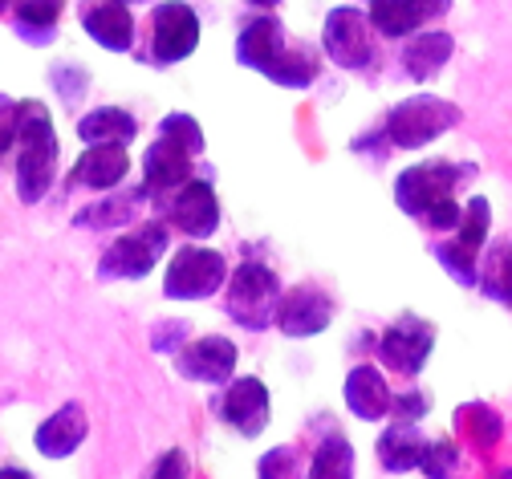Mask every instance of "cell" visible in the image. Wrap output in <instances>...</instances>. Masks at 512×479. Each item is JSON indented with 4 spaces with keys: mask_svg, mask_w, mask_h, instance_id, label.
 Segmentation results:
<instances>
[{
    "mask_svg": "<svg viewBox=\"0 0 512 479\" xmlns=\"http://www.w3.org/2000/svg\"><path fill=\"white\" fill-rule=\"evenodd\" d=\"M236 65L269 78L281 90H309L322 78V49L289 37L277 13H256L236 33Z\"/></svg>",
    "mask_w": 512,
    "mask_h": 479,
    "instance_id": "1",
    "label": "cell"
},
{
    "mask_svg": "<svg viewBox=\"0 0 512 479\" xmlns=\"http://www.w3.org/2000/svg\"><path fill=\"white\" fill-rule=\"evenodd\" d=\"M61 167V139L53 114L41 98L17 102V143H13V191L25 208H37L49 199Z\"/></svg>",
    "mask_w": 512,
    "mask_h": 479,
    "instance_id": "2",
    "label": "cell"
},
{
    "mask_svg": "<svg viewBox=\"0 0 512 479\" xmlns=\"http://www.w3.org/2000/svg\"><path fill=\"white\" fill-rule=\"evenodd\" d=\"M167 248H171V224L163 216H143L139 224L122 228L98 252L94 277L102 285H135V281H147L151 272L167 260Z\"/></svg>",
    "mask_w": 512,
    "mask_h": 479,
    "instance_id": "3",
    "label": "cell"
},
{
    "mask_svg": "<svg viewBox=\"0 0 512 479\" xmlns=\"http://www.w3.org/2000/svg\"><path fill=\"white\" fill-rule=\"evenodd\" d=\"M281 293L285 285L277 268H269L265 260H240L224 281V313L244 333H265L277 321Z\"/></svg>",
    "mask_w": 512,
    "mask_h": 479,
    "instance_id": "4",
    "label": "cell"
},
{
    "mask_svg": "<svg viewBox=\"0 0 512 479\" xmlns=\"http://www.w3.org/2000/svg\"><path fill=\"white\" fill-rule=\"evenodd\" d=\"M204 25L200 13L187 5V0H155L147 13V33L139 45V61L155 65V70H171V65H183L191 53L200 49Z\"/></svg>",
    "mask_w": 512,
    "mask_h": 479,
    "instance_id": "5",
    "label": "cell"
},
{
    "mask_svg": "<svg viewBox=\"0 0 512 479\" xmlns=\"http://www.w3.org/2000/svg\"><path fill=\"white\" fill-rule=\"evenodd\" d=\"M464 118V110L452 98L439 94H411L403 102H395L382 118L391 151H423L431 143H439L447 130H456Z\"/></svg>",
    "mask_w": 512,
    "mask_h": 479,
    "instance_id": "6",
    "label": "cell"
},
{
    "mask_svg": "<svg viewBox=\"0 0 512 479\" xmlns=\"http://www.w3.org/2000/svg\"><path fill=\"white\" fill-rule=\"evenodd\" d=\"M228 256L220 248H208L204 240H187L167 256L163 268V297L167 301H212L216 293H224L228 281Z\"/></svg>",
    "mask_w": 512,
    "mask_h": 479,
    "instance_id": "7",
    "label": "cell"
},
{
    "mask_svg": "<svg viewBox=\"0 0 512 479\" xmlns=\"http://www.w3.org/2000/svg\"><path fill=\"white\" fill-rule=\"evenodd\" d=\"M488 228H492V203L484 195H472L464 203L460 228L447 236H435V244H431V256L439 260V268L464 289H476V281H480V256L488 244Z\"/></svg>",
    "mask_w": 512,
    "mask_h": 479,
    "instance_id": "8",
    "label": "cell"
},
{
    "mask_svg": "<svg viewBox=\"0 0 512 479\" xmlns=\"http://www.w3.org/2000/svg\"><path fill=\"white\" fill-rule=\"evenodd\" d=\"M151 212L163 216L171 224V232H179L183 240H212L224 224V208L208 171H196L187 183H179L171 195L155 199Z\"/></svg>",
    "mask_w": 512,
    "mask_h": 479,
    "instance_id": "9",
    "label": "cell"
},
{
    "mask_svg": "<svg viewBox=\"0 0 512 479\" xmlns=\"http://www.w3.org/2000/svg\"><path fill=\"white\" fill-rule=\"evenodd\" d=\"M378 29L370 25L366 9L358 5H334L322 21V57H330L346 74H370L382 49H378Z\"/></svg>",
    "mask_w": 512,
    "mask_h": 479,
    "instance_id": "10",
    "label": "cell"
},
{
    "mask_svg": "<svg viewBox=\"0 0 512 479\" xmlns=\"http://www.w3.org/2000/svg\"><path fill=\"white\" fill-rule=\"evenodd\" d=\"M476 179V167L472 163H452V159H423V163H411L395 175V203L399 212L411 216L415 224L427 216V208H435L439 199H452L460 195V187Z\"/></svg>",
    "mask_w": 512,
    "mask_h": 479,
    "instance_id": "11",
    "label": "cell"
},
{
    "mask_svg": "<svg viewBox=\"0 0 512 479\" xmlns=\"http://www.w3.org/2000/svg\"><path fill=\"white\" fill-rule=\"evenodd\" d=\"M212 415L240 439H261L273 423V394L265 378L256 374H232L212 394Z\"/></svg>",
    "mask_w": 512,
    "mask_h": 479,
    "instance_id": "12",
    "label": "cell"
},
{
    "mask_svg": "<svg viewBox=\"0 0 512 479\" xmlns=\"http://www.w3.org/2000/svg\"><path fill=\"white\" fill-rule=\"evenodd\" d=\"M374 354H378V366L387 374H395L403 382H415L423 374V366L431 362V354H435V325L423 321L419 313H399L387 329L378 333Z\"/></svg>",
    "mask_w": 512,
    "mask_h": 479,
    "instance_id": "13",
    "label": "cell"
},
{
    "mask_svg": "<svg viewBox=\"0 0 512 479\" xmlns=\"http://www.w3.org/2000/svg\"><path fill=\"white\" fill-rule=\"evenodd\" d=\"M240 350L236 341L224 333H204V337H191L179 354H171V366L183 382H196V386H224L236 374Z\"/></svg>",
    "mask_w": 512,
    "mask_h": 479,
    "instance_id": "14",
    "label": "cell"
},
{
    "mask_svg": "<svg viewBox=\"0 0 512 479\" xmlns=\"http://www.w3.org/2000/svg\"><path fill=\"white\" fill-rule=\"evenodd\" d=\"M338 317V301L313 281H301L293 289L281 293V305H277V329L293 341H305V337H317L326 333Z\"/></svg>",
    "mask_w": 512,
    "mask_h": 479,
    "instance_id": "15",
    "label": "cell"
},
{
    "mask_svg": "<svg viewBox=\"0 0 512 479\" xmlns=\"http://www.w3.org/2000/svg\"><path fill=\"white\" fill-rule=\"evenodd\" d=\"M151 199L143 187H114V191H98L90 203H82V208L70 216V224L78 232H122L131 228L147 216Z\"/></svg>",
    "mask_w": 512,
    "mask_h": 479,
    "instance_id": "16",
    "label": "cell"
},
{
    "mask_svg": "<svg viewBox=\"0 0 512 479\" xmlns=\"http://www.w3.org/2000/svg\"><path fill=\"white\" fill-rule=\"evenodd\" d=\"M90 439V410L70 398V402H61L57 410H49V415L37 423L33 431V451L49 463H66L82 451V443Z\"/></svg>",
    "mask_w": 512,
    "mask_h": 479,
    "instance_id": "17",
    "label": "cell"
},
{
    "mask_svg": "<svg viewBox=\"0 0 512 479\" xmlns=\"http://www.w3.org/2000/svg\"><path fill=\"white\" fill-rule=\"evenodd\" d=\"M78 25L106 53H131L139 45L135 9L122 0H78Z\"/></svg>",
    "mask_w": 512,
    "mask_h": 479,
    "instance_id": "18",
    "label": "cell"
},
{
    "mask_svg": "<svg viewBox=\"0 0 512 479\" xmlns=\"http://www.w3.org/2000/svg\"><path fill=\"white\" fill-rule=\"evenodd\" d=\"M456 0H366V17L382 41H403L419 29H431L452 13Z\"/></svg>",
    "mask_w": 512,
    "mask_h": 479,
    "instance_id": "19",
    "label": "cell"
},
{
    "mask_svg": "<svg viewBox=\"0 0 512 479\" xmlns=\"http://www.w3.org/2000/svg\"><path fill=\"white\" fill-rule=\"evenodd\" d=\"M126 175H131V155H126V147H118V143H94V147H86V151L74 159V167H70V175H66V187H70V191H90V195H98V191L122 187Z\"/></svg>",
    "mask_w": 512,
    "mask_h": 479,
    "instance_id": "20",
    "label": "cell"
},
{
    "mask_svg": "<svg viewBox=\"0 0 512 479\" xmlns=\"http://www.w3.org/2000/svg\"><path fill=\"white\" fill-rule=\"evenodd\" d=\"M391 382H387V370L374 366V362H358L350 366L346 382H342V402L346 410L358 419V423H382L391 419Z\"/></svg>",
    "mask_w": 512,
    "mask_h": 479,
    "instance_id": "21",
    "label": "cell"
},
{
    "mask_svg": "<svg viewBox=\"0 0 512 479\" xmlns=\"http://www.w3.org/2000/svg\"><path fill=\"white\" fill-rule=\"evenodd\" d=\"M196 171H200V167H196V155L183 151V147L171 143V139H163V134H155V143L143 151V183H139V187H143L147 199L155 203V199L171 195L179 183H187Z\"/></svg>",
    "mask_w": 512,
    "mask_h": 479,
    "instance_id": "22",
    "label": "cell"
},
{
    "mask_svg": "<svg viewBox=\"0 0 512 479\" xmlns=\"http://www.w3.org/2000/svg\"><path fill=\"white\" fill-rule=\"evenodd\" d=\"M452 57H456V37L452 33H447V29H419L411 37H403L399 70L411 82L427 86V82H435L447 70V65H452Z\"/></svg>",
    "mask_w": 512,
    "mask_h": 479,
    "instance_id": "23",
    "label": "cell"
},
{
    "mask_svg": "<svg viewBox=\"0 0 512 479\" xmlns=\"http://www.w3.org/2000/svg\"><path fill=\"white\" fill-rule=\"evenodd\" d=\"M423 451H427V435H423L419 423H411V419H391L387 427L378 431V439H374L378 467H382V471H391V475L419 471Z\"/></svg>",
    "mask_w": 512,
    "mask_h": 479,
    "instance_id": "24",
    "label": "cell"
},
{
    "mask_svg": "<svg viewBox=\"0 0 512 479\" xmlns=\"http://www.w3.org/2000/svg\"><path fill=\"white\" fill-rule=\"evenodd\" d=\"M61 17H66V0H13L9 29L29 49H49L61 37Z\"/></svg>",
    "mask_w": 512,
    "mask_h": 479,
    "instance_id": "25",
    "label": "cell"
},
{
    "mask_svg": "<svg viewBox=\"0 0 512 479\" xmlns=\"http://www.w3.org/2000/svg\"><path fill=\"white\" fill-rule=\"evenodd\" d=\"M78 139L82 147H94V143H118V147H131L139 139V118L126 110V106H90L78 122Z\"/></svg>",
    "mask_w": 512,
    "mask_h": 479,
    "instance_id": "26",
    "label": "cell"
},
{
    "mask_svg": "<svg viewBox=\"0 0 512 479\" xmlns=\"http://www.w3.org/2000/svg\"><path fill=\"white\" fill-rule=\"evenodd\" d=\"M476 289H480L488 301H496V305H512V240L484 244Z\"/></svg>",
    "mask_w": 512,
    "mask_h": 479,
    "instance_id": "27",
    "label": "cell"
},
{
    "mask_svg": "<svg viewBox=\"0 0 512 479\" xmlns=\"http://www.w3.org/2000/svg\"><path fill=\"white\" fill-rule=\"evenodd\" d=\"M305 471L313 479H350L354 475V447H350V439L342 431H330L322 443L313 447Z\"/></svg>",
    "mask_w": 512,
    "mask_h": 479,
    "instance_id": "28",
    "label": "cell"
},
{
    "mask_svg": "<svg viewBox=\"0 0 512 479\" xmlns=\"http://www.w3.org/2000/svg\"><path fill=\"white\" fill-rule=\"evenodd\" d=\"M49 86L57 94V102L66 106V110H78L82 98L90 94V70L82 61H70V57H61L49 65Z\"/></svg>",
    "mask_w": 512,
    "mask_h": 479,
    "instance_id": "29",
    "label": "cell"
},
{
    "mask_svg": "<svg viewBox=\"0 0 512 479\" xmlns=\"http://www.w3.org/2000/svg\"><path fill=\"white\" fill-rule=\"evenodd\" d=\"M155 134H163V139L179 143L183 151H191L196 159H204V151H208V139H204V126H200V118H191L187 110H171V114H163Z\"/></svg>",
    "mask_w": 512,
    "mask_h": 479,
    "instance_id": "30",
    "label": "cell"
},
{
    "mask_svg": "<svg viewBox=\"0 0 512 479\" xmlns=\"http://www.w3.org/2000/svg\"><path fill=\"white\" fill-rule=\"evenodd\" d=\"M187 341H191V321H183V317H163V321H155V325L147 329V346H151L159 358L179 354Z\"/></svg>",
    "mask_w": 512,
    "mask_h": 479,
    "instance_id": "31",
    "label": "cell"
},
{
    "mask_svg": "<svg viewBox=\"0 0 512 479\" xmlns=\"http://www.w3.org/2000/svg\"><path fill=\"white\" fill-rule=\"evenodd\" d=\"M460 467V447L452 439H427V451H423V463L419 471L431 475V479H443Z\"/></svg>",
    "mask_w": 512,
    "mask_h": 479,
    "instance_id": "32",
    "label": "cell"
},
{
    "mask_svg": "<svg viewBox=\"0 0 512 479\" xmlns=\"http://www.w3.org/2000/svg\"><path fill=\"white\" fill-rule=\"evenodd\" d=\"M464 427H468L472 443H480V447H488V443L500 439V415H496L492 406H484V402L464 406Z\"/></svg>",
    "mask_w": 512,
    "mask_h": 479,
    "instance_id": "33",
    "label": "cell"
},
{
    "mask_svg": "<svg viewBox=\"0 0 512 479\" xmlns=\"http://www.w3.org/2000/svg\"><path fill=\"white\" fill-rule=\"evenodd\" d=\"M427 410H431V394L415 382H407L403 390H395L391 398V419H411V423H423L427 419Z\"/></svg>",
    "mask_w": 512,
    "mask_h": 479,
    "instance_id": "34",
    "label": "cell"
},
{
    "mask_svg": "<svg viewBox=\"0 0 512 479\" xmlns=\"http://www.w3.org/2000/svg\"><path fill=\"white\" fill-rule=\"evenodd\" d=\"M301 471H305V459H301V451L293 443L273 447V451H265L261 459H256V475H269V479H277V475H301Z\"/></svg>",
    "mask_w": 512,
    "mask_h": 479,
    "instance_id": "35",
    "label": "cell"
},
{
    "mask_svg": "<svg viewBox=\"0 0 512 479\" xmlns=\"http://www.w3.org/2000/svg\"><path fill=\"white\" fill-rule=\"evenodd\" d=\"M460 220H464V203H460V195H452V199H439L435 208H427V216L419 220L431 236H447V232H456L460 228Z\"/></svg>",
    "mask_w": 512,
    "mask_h": 479,
    "instance_id": "36",
    "label": "cell"
},
{
    "mask_svg": "<svg viewBox=\"0 0 512 479\" xmlns=\"http://www.w3.org/2000/svg\"><path fill=\"white\" fill-rule=\"evenodd\" d=\"M17 143V98L0 90V159L13 155Z\"/></svg>",
    "mask_w": 512,
    "mask_h": 479,
    "instance_id": "37",
    "label": "cell"
},
{
    "mask_svg": "<svg viewBox=\"0 0 512 479\" xmlns=\"http://www.w3.org/2000/svg\"><path fill=\"white\" fill-rule=\"evenodd\" d=\"M151 475H155V479H179V475H191V459H187L179 447H167V451L151 463Z\"/></svg>",
    "mask_w": 512,
    "mask_h": 479,
    "instance_id": "38",
    "label": "cell"
},
{
    "mask_svg": "<svg viewBox=\"0 0 512 479\" xmlns=\"http://www.w3.org/2000/svg\"><path fill=\"white\" fill-rule=\"evenodd\" d=\"M33 471L29 467H21V463H9V467H0V479H29Z\"/></svg>",
    "mask_w": 512,
    "mask_h": 479,
    "instance_id": "39",
    "label": "cell"
},
{
    "mask_svg": "<svg viewBox=\"0 0 512 479\" xmlns=\"http://www.w3.org/2000/svg\"><path fill=\"white\" fill-rule=\"evenodd\" d=\"M244 5H252L256 13H273V9L281 5V0H244Z\"/></svg>",
    "mask_w": 512,
    "mask_h": 479,
    "instance_id": "40",
    "label": "cell"
},
{
    "mask_svg": "<svg viewBox=\"0 0 512 479\" xmlns=\"http://www.w3.org/2000/svg\"><path fill=\"white\" fill-rule=\"evenodd\" d=\"M13 13V0H0V17H9Z\"/></svg>",
    "mask_w": 512,
    "mask_h": 479,
    "instance_id": "41",
    "label": "cell"
},
{
    "mask_svg": "<svg viewBox=\"0 0 512 479\" xmlns=\"http://www.w3.org/2000/svg\"><path fill=\"white\" fill-rule=\"evenodd\" d=\"M122 5H131V9H135V5H155V0H122Z\"/></svg>",
    "mask_w": 512,
    "mask_h": 479,
    "instance_id": "42",
    "label": "cell"
}]
</instances>
